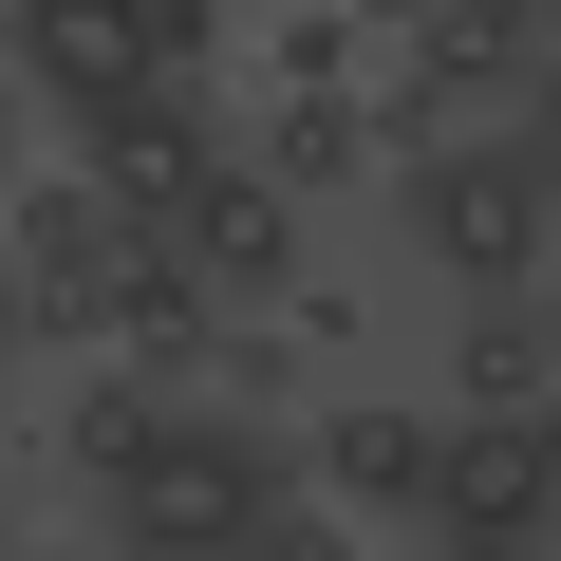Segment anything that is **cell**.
Segmentation results:
<instances>
[{
    "instance_id": "cell-1",
    "label": "cell",
    "mask_w": 561,
    "mask_h": 561,
    "mask_svg": "<svg viewBox=\"0 0 561 561\" xmlns=\"http://www.w3.org/2000/svg\"><path fill=\"white\" fill-rule=\"evenodd\" d=\"M393 262H431L449 300H542L561 280V150L542 131H449L393 169Z\"/></svg>"
},
{
    "instance_id": "cell-2",
    "label": "cell",
    "mask_w": 561,
    "mask_h": 561,
    "mask_svg": "<svg viewBox=\"0 0 561 561\" xmlns=\"http://www.w3.org/2000/svg\"><path fill=\"white\" fill-rule=\"evenodd\" d=\"M280 505H300V431L187 393V412H169V449L94 505V542H113V561H262V524H280Z\"/></svg>"
},
{
    "instance_id": "cell-3",
    "label": "cell",
    "mask_w": 561,
    "mask_h": 561,
    "mask_svg": "<svg viewBox=\"0 0 561 561\" xmlns=\"http://www.w3.org/2000/svg\"><path fill=\"white\" fill-rule=\"evenodd\" d=\"M131 262H150V225H131L94 169H38V187H20V337H38V356H113Z\"/></svg>"
},
{
    "instance_id": "cell-4",
    "label": "cell",
    "mask_w": 561,
    "mask_h": 561,
    "mask_svg": "<svg viewBox=\"0 0 561 561\" xmlns=\"http://www.w3.org/2000/svg\"><path fill=\"white\" fill-rule=\"evenodd\" d=\"M431 561H561V412H449Z\"/></svg>"
},
{
    "instance_id": "cell-5",
    "label": "cell",
    "mask_w": 561,
    "mask_h": 561,
    "mask_svg": "<svg viewBox=\"0 0 561 561\" xmlns=\"http://www.w3.org/2000/svg\"><path fill=\"white\" fill-rule=\"evenodd\" d=\"M76 169H94V187H113V206H131V225L169 243V225H187V206H206V187L243 169V131H225V113H206L187 76H150V94L76 113Z\"/></svg>"
},
{
    "instance_id": "cell-6",
    "label": "cell",
    "mask_w": 561,
    "mask_h": 561,
    "mask_svg": "<svg viewBox=\"0 0 561 561\" xmlns=\"http://www.w3.org/2000/svg\"><path fill=\"white\" fill-rule=\"evenodd\" d=\"M300 486H319V505H356V524H412V542H431L449 393H431V412H412V393H319V412H300Z\"/></svg>"
},
{
    "instance_id": "cell-7",
    "label": "cell",
    "mask_w": 561,
    "mask_h": 561,
    "mask_svg": "<svg viewBox=\"0 0 561 561\" xmlns=\"http://www.w3.org/2000/svg\"><path fill=\"white\" fill-rule=\"evenodd\" d=\"M169 243L206 262V300H225V319H300V300H319V206H300V187H262V169H225Z\"/></svg>"
},
{
    "instance_id": "cell-8",
    "label": "cell",
    "mask_w": 561,
    "mask_h": 561,
    "mask_svg": "<svg viewBox=\"0 0 561 561\" xmlns=\"http://www.w3.org/2000/svg\"><path fill=\"white\" fill-rule=\"evenodd\" d=\"M20 76L38 113H113L169 76V0H20Z\"/></svg>"
},
{
    "instance_id": "cell-9",
    "label": "cell",
    "mask_w": 561,
    "mask_h": 561,
    "mask_svg": "<svg viewBox=\"0 0 561 561\" xmlns=\"http://www.w3.org/2000/svg\"><path fill=\"white\" fill-rule=\"evenodd\" d=\"M169 412H187V393H169V375H131V356H76V393H57V412H38V449H57V468H76V486H94V505H113V486H131V468H150V449H169Z\"/></svg>"
},
{
    "instance_id": "cell-10",
    "label": "cell",
    "mask_w": 561,
    "mask_h": 561,
    "mask_svg": "<svg viewBox=\"0 0 561 561\" xmlns=\"http://www.w3.org/2000/svg\"><path fill=\"white\" fill-rule=\"evenodd\" d=\"M375 150H393V94H356V76H337V94H262V131H243V169L300 187V206H337Z\"/></svg>"
},
{
    "instance_id": "cell-11",
    "label": "cell",
    "mask_w": 561,
    "mask_h": 561,
    "mask_svg": "<svg viewBox=\"0 0 561 561\" xmlns=\"http://www.w3.org/2000/svg\"><path fill=\"white\" fill-rule=\"evenodd\" d=\"M449 412H561L542 300H449Z\"/></svg>"
},
{
    "instance_id": "cell-12",
    "label": "cell",
    "mask_w": 561,
    "mask_h": 561,
    "mask_svg": "<svg viewBox=\"0 0 561 561\" xmlns=\"http://www.w3.org/2000/svg\"><path fill=\"white\" fill-rule=\"evenodd\" d=\"M280 393H300V337L243 319V337H225V412H280Z\"/></svg>"
},
{
    "instance_id": "cell-13",
    "label": "cell",
    "mask_w": 561,
    "mask_h": 561,
    "mask_svg": "<svg viewBox=\"0 0 561 561\" xmlns=\"http://www.w3.org/2000/svg\"><path fill=\"white\" fill-rule=\"evenodd\" d=\"M262 561H375V524H356V505H319V486H300V505H280V524H262Z\"/></svg>"
},
{
    "instance_id": "cell-14",
    "label": "cell",
    "mask_w": 561,
    "mask_h": 561,
    "mask_svg": "<svg viewBox=\"0 0 561 561\" xmlns=\"http://www.w3.org/2000/svg\"><path fill=\"white\" fill-rule=\"evenodd\" d=\"M524 131H542V150H561V38H542V94H524Z\"/></svg>"
},
{
    "instance_id": "cell-15",
    "label": "cell",
    "mask_w": 561,
    "mask_h": 561,
    "mask_svg": "<svg viewBox=\"0 0 561 561\" xmlns=\"http://www.w3.org/2000/svg\"><path fill=\"white\" fill-rule=\"evenodd\" d=\"M20 561H113V542H57V524H38V542H20Z\"/></svg>"
},
{
    "instance_id": "cell-16",
    "label": "cell",
    "mask_w": 561,
    "mask_h": 561,
    "mask_svg": "<svg viewBox=\"0 0 561 561\" xmlns=\"http://www.w3.org/2000/svg\"><path fill=\"white\" fill-rule=\"evenodd\" d=\"M505 20H524V38H561V0H505Z\"/></svg>"
},
{
    "instance_id": "cell-17",
    "label": "cell",
    "mask_w": 561,
    "mask_h": 561,
    "mask_svg": "<svg viewBox=\"0 0 561 561\" xmlns=\"http://www.w3.org/2000/svg\"><path fill=\"white\" fill-rule=\"evenodd\" d=\"M542 337H561V280H542Z\"/></svg>"
}]
</instances>
